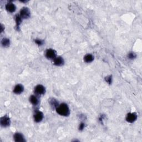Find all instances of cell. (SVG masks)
Returning <instances> with one entry per match:
<instances>
[{
    "label": "cell",
    "mask_w": 142,
    "mask_h": 142,
    "mask_svg": "<svg viewBox=\"0 0 142 142\" xmlns=\"http://www.w3.org/2000/svg\"><path fill=\"white\" fill-rule=\"evenodd\" d=\"M136 56H137L136 54L134 52H130L128 54V56L129 58L131 60H133V59L135 58H136Z\"/></svg>",
    "instance_id": "obj_17"
},
{
    "label": "cell",
    "mask_w": 142,
    "mask_h": 142,
    "mask_svg": "<svg viewBox=\"0 0 142 142\" xmlns=\"http://www.w3.org/2000/svg\"><path fill=\"white\" fill-rule=\"evenodd\" d=\"M54 64L57 66H62L64 64V60L61 57H56L54 59Z\"/></svg>",
    "instance_id": "obj_11"
},
{
    "label": "cell",
    "mask_w": 142,
    "mask_h": 142,
    "mask_svg": "<svg viewBox=\"0 0 142 142\" xmlns=\"http://www.w3.org/2000/svg\"><path fill=\"white\" fill-rule=\"evenodd\" d=\"M85 124L83 123H80V125H79V130L80 131H82L84 128H85Z\"/></svg>",
    "instance_id": "obj_20"
},
{
    "label": "cell",
    "mask_w": 142,
    "mask_h": 142,
    "mask_svg": "<svg viewBox=\"0 0 142 142\" xmlns=\"http://www.w3.org/2000/svg\"><path fill=\"white\" fill-rule=\"evenodd\" d=\"M58 114L62 116H68L70 114V111L68 106L66 103H62L58 106L56 108Z\"/></svg>",
    "instance_id": "obj_1"
},
{
    "label": "cell",
    "mask_w": 142,
    "mask_h": 142,
    "mask_svg": "<svg viewBox=\"0 0 142 142\" xmlns=\"http://www.w3.org/2000/svg\"><path fill=\"white\" fill-rule=\"evenodd\" d=\"M46 92V89L42 85H37L34 88V93L37 95H42Z\"/></svg>",
    "instance_id": "obj_3"
},
{
    "label": "cell",
    "mask_w": 142,
    "mask_h": 142,
    "mask_svg": "<svg viewBox=\"0 0 142 142\" xmlns=\"http://www.w3.org/2000/svg\"><path fill=\"white\" fill-rule=\"evenodd\" d=\"M31 12L27 7H23L20 11V16L22 19H27L30 17Z\"/></svg>",
    "instance_id": "obj_2"
},
{
    "label": "cell",
    "mask_w": 142,
    "mask_h": 142,
    "mask_svg": "<svg viewBox=\"0 0 142 142\" xmlns=\"http://www.w3.org/2000/svg\"><path fill=\"white\" fill-rule=\"evenodd\" d=\"M14 138L15 141L16 142H23L26 141L23 134L20 133H15Z\"/></svg>",
    "instance_id": "obj_8"
},
{
    "label": "cell",
    "mask_w": 142,
    "mask_h": 142,
    "mask_svg": "<svg viewBox=\"0 0 142 142\" xmlns=\"http://www.w3.org/2000/svg\"><path fill=\"white\" fill-rule=\"evenodd\" d=\"M35 43L39 45V46H41V45H42L43 44V41L41 40L37 39V40H35Z\"/></svg>",
    "instance_id": "obj_18"
},
{
    "label": "cell",
    "mask_w": 142,
    "mask_h": 142,
    "mask_svg": "<svg viewBox=\"0 0 142 142\" xmlns=\"http://www.w3.org/2000/svg\"><path fill=\"white\" fill-rule=\"evenodd\" d=\"M46 57L48 59L54 60L56 57V52L52 49H48L46 51Z\"/></svg>",
    "instance_id": "obj_4"
},
{
    "label": "cell",
    "mask_w": 142,
    "mask_h": 142,
    "mask_svg": "<svg viewBox=\"0 0 142 142\" xmlns=\"http://www.w3.org/2000/svg\"><path fill=\"white\" fill-rule=\"evenodd\" d=\"M50 104L51 106L54 109H56L58 106V102L54 98H52L50 101Z\"/></svg>",
    "instance_id": "obj_14"
},
{
    "label": "cell",
    "mask_w": 142,
    "mask_h": 142,
    "mask_svg": "<svg viewBox=\"0 0 142 142\" xmlns=\"http://www.w3.org/2000/svg\"><path fill=\"white\" fill-rule=\"evenodd\" d=\"M93 60H94V57L91 54H87L84 57V61H85L86 63L92 62Z\"/></svg>",
    "instance_id": "obj_13"
},
{
    "label": "cell",
    "mask_w": 142,
    "mask_h": 142,
    "mask_svg": "<svg viewBox=\"0 0 142 142\" xmlns=\"http://www.w3.org/2000/svg\"><path fill=\"white\" fill-rule=\"evenodd\" d=\"M1 44L3 47H8L9 45V44H10L9 40H8V38H4V39H2V40L1 41Z\"/></svg>",
    "instance_id": "obj_15"
},
{
    "label": "cell",
    "mask_w": 142,
    "mask_h": 142,
    "mask_svg": "<svg viewBox=\"0 0 142 142\" xmlns=\"http://www.w3.org/2000/svg\"><path fill=\"white\" fill-rule=\"evenodd\" d=\"M6 9L8 12H14L16 11V6L11 2H9L8 4L6 5Z\"/></svg>",
    "instance_id": "obj_10"
},
{
    "label": "cell",
    "mask_w": 142,
    "mask_h": 142,
    "mask_svg": "<svg viewBox=\"0 0 142 142\" xmlns=\"http://www.w3.org/2000/svg\"><path fill=\"white\" fill-rule=\"evenodd\" d=\"M105 79H106V81L107 82L109 85H111V83H112V76H109L107 77H106L105 78Z\"/></svg>",
    "instance_id": "obj_19"
},
{
    "label": "cell",
    "mask_w": 142,
    "mask_h": 142,
    "mask_svg": "<svg viewBox=\"0 0 142 142\" xmlns=\"http://www.w3.org/2000/svg\"><path fill=\"white\" fill-rule=\"evenodd\" d=\"M137 119V115L135 113H128L126 117V120L128 122L133 123Z\"/></svg>",
    "instance_id": "obj_6"
},
{
    "label": "cell",
    "mask_w": 142,
    "mask_h": 142,
    "mask_svg": "<svg viewBox=\"0 0 142 142\" xmlns=\"http://www.w3.org/2000/svg\"><path fill=\"white\" fill-rule=\"evenodd\" d=\"M30 102L34 105H37L39 103V99L36 96L32 95L30 97Z\"/></svg>",
    "instance_id": "obj_12"
},
{
    "label": "cell",
    "mask_w": 142,
    "mask_h": 142,
    "mask_svg": "<svg viewBox=\"0 0 142 142\" xmlns=\"http://www.w3.org/2000/svg\"><path fill=\"white\" fill-rule=\"evenodd\" d=\"M15 20L16 22V25H17V27H19L22 20V18L21 17L20 15H16L15 17Z\"/></svg>",
    "instance_id": "obj_16"
},
{
    "label": "cell",
    "mask_w": 142,
    "mask_h": 142,
    "mask_svg": "<svg viewBox=\"0 0 142 142\" xmlns=\"http://www.w3.org/2000/svg\"><path fill=\"white\" fill-rule=\"evenodd\" d=\"M24 91V87L22 85L18 84L16 85L14 89V92L16 94H20L21 93L23 92Z\"/></svg>",
    "instance_id": "obj_9"
},
{
    "label": "cell",
    "mask_w": 142,
    "mask_h": 142,
    "mask_svg": "<svg viewBox=\"0 0 142 142\" xmlns=\"http://www.w3.org/2000/svg\"><path fill=\"white\" fill-rule=\"evenodd\" d=\"M43 118V114L40 111H36L34 114V121L37 123H39L42 121Z\"/></svg>",
    "instance_id": "obj_7"
},
{
    "label": "cell",
    "mask_w": 142,
    "mask_h": 142,
    "mask_svg": "<svg viewBox=\"0 0 142 142\" xmlns=\"http://www.w3.org/2000/svg\"><path fill=\"white\" fill-rule=\"evenodd\" d=\"M1 125L3 127H7L10 124V119L7 115H5L1 118Z\"/></svg>",
    "instance_id": "obj_5"
}]
</instances>
